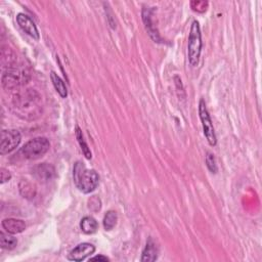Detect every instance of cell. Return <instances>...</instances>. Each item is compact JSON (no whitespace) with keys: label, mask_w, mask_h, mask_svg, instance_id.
I'll return each mask as SVG.
<instances>
[{"label":"cell","mask_w":262,"mask_h":262,"mask_svg":"<svg viewBox=\"0 0 262 262\" xmlns=\"http://www.w3.org/2000/svg\"><path fill=\"white\" fill-rule=\"evenodd\" d=\"M73 178L78 190L83 194L93 192L99 182L98 174L92 169H87L81 162L75 164L73 169Z\"/></svg>","instance_id":"2"},{"label":"cell","mask_w":262,"mask_h":262,"mask_svg":"<svg viewBox=\"0 0 262 262\" xmlns=\"http://www.w3.org/2000/svg\"><path fill=\"white\" fill-rule=\"evenodd\" d=\"M118 216L115 211H108L104 217V227L106 230H112L117 224Z\"/></svg>","instance_id":"17"},{"label":"cell","mask_w":262,"mask_h":262,"mask_svg":"<svg viewBox=\"0 0 262 262\" xmlns=\"http://www.w3.org/2000/svg\"><path fill=\"white\" fill-rule=\"evenodd\" d=\"M199 115H200V119H201L202 126H203L204 135L206 136V139L209 142V144L212 145V147H215L216 143H217L215 130H214L211 118H210L208 109L206 107V103H205V100H204V99L200 100Z\"/></svg>","instance_id":"6"},{"label":"cell","mask_w":262,"mask_h":262,"mask_svg":"<svg viewBox=\"0 0 262 262\" xmlns=\"http://www.w3.org/2000/svg\"><path fill=\"white\" fill-rule=\"evenodd\" d=\"M206 165L208 167V169L212 172V173H216L217 172V164H216V160L213 154L211 153H207L206 154Z\"/></svg>","instance_id":"19"},{"label":"cell","mask_w":262,"mask_h":262,"mask_svg":"<svg viewBox=\"0 0 262 262\" xmlns=\"http://www.w3.org/2000/svg\"><path fill=\"white\" fill-rule=\"evenodd\" d=\"M80 228L86 235H92L98 229V223L91 216H85L80 222Z\"/></svg>","instance_id":"13"},{"label":"cell","mask_w":262,"mask_h":262,"mask_svg":"<svg viewBox=\"0 0 262 262\" xmlns=\"http://www.w3.org/2000/svg\"><path fill=\"white\" fill-rule=\"evenodd\" d=\"M76 138H77V140H78V142L80 144L81 150H82L84 156L86 157V159H91V157H92L91 156V152H90V150L88 148V145H87V143L85 142L83 134H82V131H81V129L78 126H76Z\"/></svg>","instance_id":"18"},{"label":"cell","mask_w":262,"mask_h":262,"mask_svg":"<svg viewBox=\"0 0 262 262\" xmlns=\"http://www.w3.org/2000/svg\"><path fill=\"white\" fill-rule=\"evenodd\" d=\"M159 254V250L157 245L153 242L152 239H149L145 245L144 249L142 251V256H141V261L142 262H152L157 260Z\"/></svg>","instance_id":"12"},{"label":"cell","mask_w":262,"mask_h":262,"mask_svg":"<svg viewBox=\"0 0 262 262\" xmlns=\"http://www.w3.org/2000/svg\"><path fill=\"white\" fill-rule=\"evenodd\" d=\"M33 174L38 180L46 182L55 177V169L48 163H42L33 169Z\"/></svg>","instance_id":"10"},{"label":"cell","mask_w":262,"mask_h":262,"mask_svg":"<svg viewBox=\"0 0 262 262\" xmlns=\"http://www.w3.org/2000/svg\"><path fill=\"white\" fill-rule=\"evenodd\" d=\"M10 235L8 234V232L7 234H5V232H3V231L0 232V246H1L2 249L12 250L17 247V245H18L17 239L10 236Z\"/></svg>","instance_id":"15"},{"label":"cell","mask_w":262,"mask_h":262,"mask_svg":"<svg viewBox=\"0 0 262 262\" xmlns=\"http://www.w3.org/2000/svg\"><path fill=\"white\" fill-rule=\"evenodd\" d=\"M22 135L18 130H3L0 140V154L6 155L16 150L21 142Z\"/></svg>","instance_id":"7"},{"label":"cell","mask_w":262,"mask_h":262,"mask_svg":"<svg viewBox=\"0 0 262 262\" xmlns=\"http://www.w3.org/2000/svg\"><path fill=\"white\" fill-rule=\"evenodd\" d=\"M10 178H11V174L7 169L5 168L0 169V182L3 184L6 181H9Z\"/></svg>","instance_id":"20"},{"label":"cell","mask_w":262,"mask_h":262,"mask_svg":"<svg viewBox=\"0 0 262 262\" xmlns=\"http://www.w3.org/2000/svg\"><path fill=\"white\" fill-rule=\"evenodd\" d=\"M20 193L24 198L27 199H32L36 195V187L34 184L31 182H29L27 180H22L20 182Z\"/></svg>","instance_id":"16"},{"label":"cell","mask_w":262,"mask_h":262,"mask_svg":"<svg viewBox=\"0 0 262 262\" xmlns=\"http://www.w3.org/2000/svg\"><path fill=\"white\" fill-rule=\"evenodd\" d=\"M94 252H95V247L92 244L82 243L77 247H75V248L70 252L68 258L71 261L80 262L86 259L88 256L92 255Z\"/></svg>","instance_id":"8"},{"label":"cell","mask_w":262,"mask_h":262,"mask_svg":"<svg viewBox=\"0 0 262 262\" xmlns=\"http://www.w3.org/2000/svg\"><path fill=\"white\" fill-rule=\"evenodd\" d=\"M2 227L11 235L21 234L26 229V223L24 220L17 218H6L2 221Z\"/></svg>","instance_id":"11"},{"label":"cell","mask_w":262,"mask_h":262,"mask_svg":"<svg viewBox=\"0 0 262 262\" xmlns=\"http://www.w3.org/2000/svg\"><path fill=\"white\" fill-rule=\"evenodd\" d=\"M202 50V35L200 24L198 21L192 23L190 36H188V45H187V55L188 62L191 66L196 67L199 64L200 54Z\"/></svg>","instance_id":"5"},{"label":"cell","mask_w":262,"mask_h":262,"mask_svg":"<svg viewBox=\"0 0 262 262\" xmlns=\"http://www.w3.org/2000/svg\"><path fill=\"white\" fill-rule=\"evenodd\" d=\"M110 259L106 256L103 255H98V256H94L92 258H89V261H109Z\"/></svg>","instance_id":"21"},{"label":"cell","mask_w":262,"mask_h":262,"mask_svg":"<svg viewBox=\"0 0 262 262\" xmlns=\"http://www.w3.org/2000/svg\"><path fill=\"white\" fill-rule=\"evenodd\" d=\"M31 75L29 70L24 66H13L7 69L2 75V85L5 89L12 90L25 85L30 80Z\"/></svg>","instance_id":"3"},{"label":"cell","mask_w":262,"mask_h":262,"mask_svg":"<svg viewBox=\"0 0 262 262\" xmlns=\"http://www.w3.org/2000/svg\"><path fill=\"white\" fill-rule=\"evenodd\" d=\"M50 148V142L46 137H35L26 142L19 152L26 160H37L44 156Z\"/></svg>","instance_id":"4"},{"label":"cell","mask_w":262,"mask_h":262,"mask_svg":"<svg viewBox=\"0 0 262 262\" xmlns=\"http://www.w3.org/2000/svg\"><path fill=\"white\" fill-rule=\"evenodd\" d=\"M17 22H18V25L20 26V28L27 35H29L36 40L39 39L40 36H39L38 29L30 17L21 12L17 16Z\"/></svg>","instance_id":"9"},{"label":"cell","mask_w":262,"mask_h":262,"mask_svg":"<svg viewBox=\"0 0 262 262\" xmlns=\"http://www.w3.org/2000/svg\"><path fill=\"white\" fill-rule=\"evenodd\" d=\"M11 109L16 116L23 120H36L43 112L42 96L32 88L19 90L12 96Z\"/></svg>","instance_id":"1"},{"label":"cell","mask_w":262,"mask_h":262,"mask_svg":"<svg viewBox=\"0 0 262 262\" xmlns=\"http://www.w3.org/2000/svg\"><path fill=\"white\" fill-rule=\"evenodd\" d=\"M50 79H51V82L54 86L55 90L57 91V93H59L63 98H66L68 96V89H67V86H66L65 82L63 81V79L59 75H57L55 72H51Z\"/></svg>","instance_id":"14"}]
</instances>
